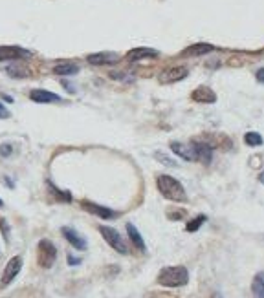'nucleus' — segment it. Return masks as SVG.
<instances>
[{"label":"nucleus","mask_w":264,"mask_h":298,"mask_svg":"<svg viewBox=\"0 0 264 298\" xmlns=\"http://www.w3.org/2000/svg\"><path fill=\"white\" fill-rule=\"evenodd\" d=\"M156 185H158V191L162 192V196L169 201H174V203H186L187 201V192L184 189L180 181L173 176H167V174H162V176H158L156 179Z\"/></svg>","instance_id":"obj_1"},{"label":"nucleus","mask_w":264,"mask_h":298,"mask_svg":"<svg viewBox=\"0 0 264 298\" xmlns=\"http://www.w3.org/2000/svg\"><path fill=\"white\" fill-rule=\"evenodd\" d=\"M189 282V273L182 265L163 267L158 274V284L163 287H182Z\"/></svg>","instance_id":"obj_2"},{"label":"nucleus","mask_w":264,"mask_h":298,"mask_svg":"<svg viewBox=\"0 0 264 298\" xmlns=\"http://www.w3.org/2000/svg\"><path fill=\"white\" fill-rule=\"evenodd\" d=\"M99 233H101L103 240H105L116 252H120V254H129V247H127L125 240L121 238V234L118 233L116 229H112V227H108V225H99Z\"/></svg>","instance_id":"obj_3"},{"label":"nucleus","mask_w":264,"mask_h":298,"mask_svg":"<svg viewBox=\"0 0 264 298\" xmlns=\"http://www.w3.org/2000/svg\"><path fill=\"white\" fill-rule=\"evenodd\" d=\"M169 147L173 150V154L182 157L184 161H198V141H191V143L173 141Z\"/></svg>","instance_id":"obj_4"},{"label":"nucleus","mask_w":264,"mask_h":298,"mask_svg":"<svg viewBox=\"0 0 264 298\" xmlns=\"http://www.w3.org/2000/svg\"><path fill=\"white\" fill-rule=\"evenodd\" d=\"M57 260V249L50 240L39 242V265L44 269H50Z\"/></svg>","instance_id":"obj_5"},{"label":"nucleus","mask_w":264,"mask_h":298,"mask_svg":"<svg viewBox=\"0 0 264 298\" xmlns=\"http://www.w3.org/2000/svg\"><path fill=\"white\" fill-rule=\"evenodd\" d=\"M22 269V256H13L9 262H7L4 273H2V278H0V287H7L15 278L18 276Z\"/></svg>","instance_id":"obj_6"},{"label":"nucleus","mask_w":264,"mask_h":298,"mask_svg":"<svg viewBox=\"0 0 264 298\" xmlns=\"http://www.w3.org/2000/svg\"><path fill=\"white\" fill-rule=\"evenodd\" d=\"M189 75V70L186 66H169L165 68L162 73H160V83L163 84H171V83H178L182 79H186Z\"/></svg>","instance_id":"obj_7"},{"label":"nucleus","mask_w":264,"mask_h":298,"mask_svg":"<svg viewBox=\"0 0 264 298\" xmlns=\"http://www.w3.org/2000/svg\"><path fill=\"white\" fill-rule=\"evenodd\" d=\"M81 207H83L86 212H90V214L97 216V218H103V220H112V218L118 216V212H114L112 209L103 207V205H97V203H92V201H83Z\"/></svg>","instance_id":"obj_8"},{"label":"nucleus","mask_w":264,"mask_h":298,"mask_svg":"<svg viewBox=\"0 0 264 298\" xmlns=\"http://www.w3.org/2000/svg\"><path fill=\"white\" fill-rule=\"evenodd\" d=\"M30 99L33 102H39V104H52V102H61V97L50 90H42L35 88L30 92Z\"/></svg>","instance_id":"obj_9"},{"label":"nucleus","mask_w":264,"mask_h":298,"mask_svg":"<svg viewBox=\"0 0 264 298\" xmlns=\"http://www.w3.org/2000/svg\"><path fill=\"white\" fill-rule=\"evenodd\" d=\"M61 233H63V236H65L66 240H68V244L73 245V249L77 250H86V240L81 236V234L75 231V229H72V227H63L61 229Z\"/></svg>","instance_id":"obj_10"},{"label":"nucleus","mask_w":264,"mask_h":298,"mask_svg":"<svg viewBox=\"0 0 264 298\" xmlns=\"http://www.w3.org/2000/svg\"><path fill=\"white\" fill-rule=\"evenodd\" d=\"M86 60L94 66H108V64H116L120 60V55L112 53V51H103V53H92L86 57Z\"/></svg>","instance_id":"obj_11"},{"label":"nucleus","mask_w":264,"mask_h":298,"mask_svg":"<svg viewBox=\"0 0 264 298\" xmlns=\"http://www.w3.org/2000/svg\"><path fill=\"white\" fill-rule=\"evenodd\" d=\"M191 97H193V101H197V102H207V104L216 102V94L209 86H198L197 90H193Z\"/></svg>","instance_id":"obj_12"},{"label":"nucleus","mask_w":264,"mask_h":298,"mask_svg":"<svg viewBox=\"0 0 264 298\" xmlns=\"http://www.w3.org/2000/svg\"><path fill=\"white\" fill-rule=\"evenodd\" d=\"M30 51L17 46H0V60H17L20 57H28Z\"/></svg>","instance_id":"obj_13"},{"label":"nucleus","mask_w":264,"mask_h":298,"mask_svg":"<svg viewBox=\"0 0 264 298\" xmlns=\"http://www.w3.org/2000/svg\"><path fill=\"white\" fill-rule=\"evenodd\" d=\"M213 50H215L213 44H207V42H197V44H193V46L184 50L182 55H184V57H200V55L211 53Z\"/></svg>","instance_id":"obj_14"},{"label":"nucleus","mask_w":264,"mask_h":298,"mask_svg":"<svg viewBox=\"0 0 264 298\" xmlns=\"http://www.w3.org/2000/svg\"><path fill=\"white\" fill-rule=\"evenodd\" d=\"M160 53L152 48H134L127 53V59L132 60V62H136V60H141V59H154Z\"/></svg>","instance_id":"obj_15"},{"label":"nucleus","mask_w":264,"mask_h":298,"mask_svg":"<svg viewBox=\"0 0 264 298\" xmlns=\"http://www.w3.org/2000/svg\"><path fill=\"white\" fill-rule=\"evenodd\" d=\"M127 234H129V238H131V242L134 244V247H136V249L141 250V252H145V250H147V247H145V242H143V236L139 234V231L136 229V225L127 223Z\"/></svg>","instance_id":"obj_16"},{"label":"nucleus","mask_w":264,"mask_h":298,"mask_svg":"<svg viewBox=\"0 0 264 298\" xmlns=\"http://www.w3.org/2000/svg\"><path fill=\"white\" fill-rule=\"evenodd\" d=\"M253 298H264V271H259L252 280Z\"/></svg>","instance_id":"obj_17"},{"label":"nucleus","mask_w":264,"mask_h":298,"mask_svg":"<svg viewBox=\"0 0 264 298\" xmlns=\"http://www.w3.org/2000/svg\"><path fill=\"white\" fill-rule=\"evenodd\" d=\"M54 72L57 75H73V73L79 72V66L73 64V62H61L54 68Z\"/></svg>","instance_id":"obj_18"},{"label":"nucleus","mask_w":264,"mask_h":298,"mask_svg":"<svg viewBox=\"0 0 264 298\" xmlns=\"http://www.w3.org/2000/svg\"><path fill=\"white\" fill-rule=\"evenodd\" d=\"M7 73H9L11 77H15V79H26V77H30V75H31L30 70H28V68H24V66H20V64L9 66V68H7Z\"/></svg>","instance_id":"obj_19"},{"label":"nucleus","mask_w":264,"mask_h":298,"mask_svg":"<svg viewBox=\"0 0 264 298\" xmlns=\"http://www.w3.org/2000/svg\"><path fill=\"white\" fill-rule=\"evenodd\" d=\"M205 220H207V218H205L204 214L197 216V218H195V220H193V221H189V223H187L186 231H187V233H197L198 229H200V227H202V225H204V223H205Z\"/></svg>","instance_id":"obj_20"},{"label":"nucleus","mask_w":264,"mask_h":298,"mask_svg":"<svg viewBox=\"0 0 264 298\" xmlns=\"http://www.w3.org/2000/svg\"><path fill=\"white\" fill-rule=\"evenodd\" d=\"M244 141H246V145H250V147H259V145H263V137H261V134H257V132H248L246 136H244Z\"/></svg>","instance_id":"obj_21"},{"label":"nucleus","mask_w":264,"mask_h":298,"mask_svg":"<svg viewBox=\"0 0 264 298\" xmlns=\"http://www.w3.org/2000/svg\"><path fill=\"white\" fill-rule=\"evenodd\" d=\"M13 152V147L11 145H0V155H4V157H9Z\"/></svg>","instance_id":"obj_22"},{"label":"nucleus","mask_w":264,"mask_h":298,"mask_svg":"<svg viewBox=\"0 0 264 298\" xmlns=\"http://www.w3.org/2000/svg\"><path fill=\"white\" fill-rule=\"evenodd\" d=\"M0 227H2V231H4V238L9 240V225H7V221L4 218H0Z\"/></svg>","instance_id":"obj_23"},{"label":"nucleus","mask_w":264,"mask_h":298,"mask_svg":"<svg viewBox=\"0 0 264 298\" xmlns=\"http://www.w3.org/2000/svg\"><path fill=\"white\" fill-rule=\"evenodd\" d=\"M9 115H11V113H9V110H7V108L4 106L2 102H0V119H7Z\"/></svg>","instance_id":"obj_24"},{"label":"nucleus","mask_w":264,"mask_h":298,"mask_svg":"<svg viewBox=\"0 0 264 298\" xmlns=\"http://www.w3.org/2000/svg\"><path fill=\"white\" fill-rule=\"evenodd\" d=\"M68 263H70V265H79L81 260H79V258H73V256H68Z\"/></svg>","instance_id":"obj_25"},{"label":"nucleus","mask_w":264,"mask_h":298,"mask_svg":"<svg viewBox=\"0 0 264 298\" xmlns=\"http://www.w3.org/2000/svg\"><path fill=\"white\" fill-rule=\"evenodd\" d=\"M257 81L259 83H264V68H261L257 72Z\"/></svg>","instance_id":"obj_26"},{"label":"nucleus","mask_w":264,"mask_h":298,"mask_svg":"<svg viewBox=\"0 0 264 298\" xmlns=\"http://www.w3.org/2000/svg\"><path fill=\"white\" fill-rule=\"evenodd\" d=\"M259 181H261V183H264V172L261 174V176H259Z\"/></svg>","instance_id":"obj_27"},{"label":"nucleus","mask_w":264,"mask_h":298,"mask_svg":"<svg viewBox=\"0 0 264 298\" xmlns=\"http://www.w3.org/2000/svg\"><path fill=\"white\" fill-rule=\"evenodd\" d=\"M2 207H4V201H2V199H0V209H2Z\"/></svg>","instance_id":"obj_28"},{"label":"nucleus","mask_w":264,"mask_h":298,"mask_svg":"<svg viewBox=\"0 0 264 298\" xmlns=\"http://www.w3.org/2000/svg\"><path fill=\"white\" fill-rule=\"evenodd\" d=\"M213 298H222V297H218V295H215V297H213Z\"/></svg>","instance_id":"obj_29"}]
</instances>
